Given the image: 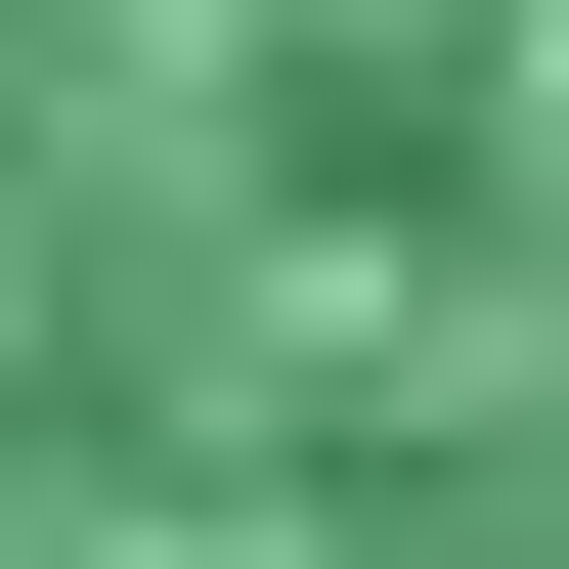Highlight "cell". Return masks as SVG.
Returning <instances> with one entry per match:
<instances>
[{
    "label": "cell",
    "instance_id": "1",
    "mask_svg": "<svg viewBox=\"0 0 569 569\" xmlns=\"http://www.w3.org/2000/svg\"><path fill=\"white\" fill-rule=\"evenodd\" d=\"M0 569H569V0H0Z\"/></svg>",
    "mask_w": 569,
    "mask_h": 569
}]
</instances>
